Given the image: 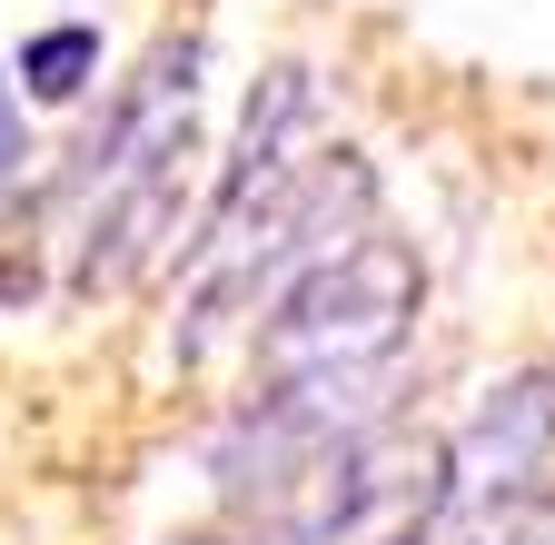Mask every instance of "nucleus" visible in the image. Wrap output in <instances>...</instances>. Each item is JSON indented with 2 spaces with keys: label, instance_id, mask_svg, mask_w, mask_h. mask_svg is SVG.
<instances>
[{
  "label": "nucleus",
  "instance_id": "1",
  "mask_svg": "<svg viewBox=\"0 0 555 545\" xmlns=\"http://www.w3.org/2000/svg\"><path fill=\"white\" fill-rule=\"evenodd\" d=\"M555 466V358L506 367L496 387L476 397V417L447 437L437 486H427V535L456 525H506L516 496H535V476Z\"/></svg>",
  "mask_w": 555,
  "mask_h": 545
},
{
  "label": "nucleus",
  "instance_id": "3",
  "mask_svg": "<svg viewBox=\"0 0 555 545\" xmlns=\"http://www.w3.org/2000/svg\"><path fill=\"white\" fill-rule=\"evenodd\" d=\"M30 169H40V140H30V100H21V80H11V60H0V209L30 189Z\"/></svg>",
  "mask_w": 555,
  "mask_h": 545
},
{
  "label": "nucleus",
  "instance_id": "2",
  "mask_svg": "<svg viewBox=\"0 0 555 545\" xmlns=\"http://www.w3.org/2000/svg\"><path fill=\"white\" fill-rule=\"evenodd\" d=\"M100 21H40L21 50H11V80H21V100H40V109H80L90 90H100Z\"/></svg>",
  "mask_w": 555,
  "mask_h": 545
},
{
  "label": "nucleus",
  "instance_id": "4",
  "mask_svg": "<svg viewBox=\"0 0 555 545\" xmlns=\"http://www.w3.org/2000/svg\"><path fill=\"white\" fill-rule=\"evenodd\" d=\"M179 545H268V535H179Z\"/></svg>",
  "mask_w": 555,
  "mask_h": 545
}]
</instances>
